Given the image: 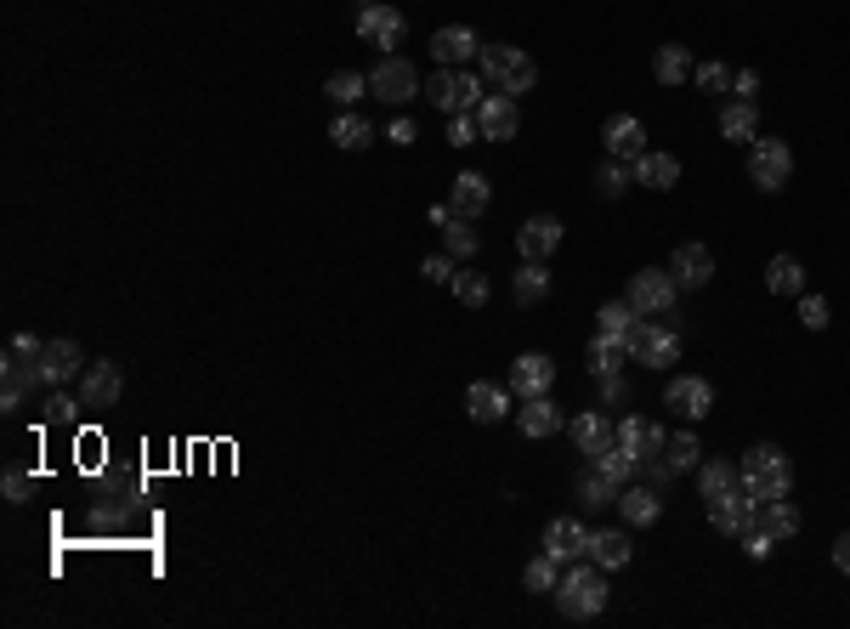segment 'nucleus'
Here are the masks:
<instances>
[{"mask_svg":"<svg viewBox=\"0 0 850 629\" xmlns=\"http://www.w3.org/2000/svg\"><path fill=\"white\" fill-rule=\"evenodd\" d=\"M41 346H46V341H35V335H12L7 357H28V363H41Z\"/></svg>","mask_w":850,"mask_h":629,"instance_id":"obj_54","label":"nucleus"},{"mask_svg":"<svg viewBox=\"0 0 850 629\" xmlns=\"http://www.w3.org/2000/svg\"><path fill=\"white\" fill-rule=\"evenodd\" d=\"M80 363H85V357H80L74 341H46V346H41V380H46V386H69L74 375H85Z\"/></svg>","mask_w":850,"mask_h":629,"instance_id":"obj_24","label":"nucleus"},{"mask_svg":"<svg viewBox=\"0 0 850 629\" xmlns=\"http://www.w3.org/2000/svg\"><path fill=\"white\" fill-rule=\"evenodd\" d=\"M737 477H743V488L755 493L760 505L766 500H789V493H794V466H789V454H782L777 443H755V448H748Z\"/></svg>","mask_w":850,"mask_h":629,"instance_id":"obj_2","label":"nucleus"},{"mask_svg":"<svg viewBox=\"0 0 850 629\" xmlns=\"http://www.w3.org/2000/svg\"><path fill=\"white\" fill-rule=\"evenodd\" d=\"M330 142L346 148V153H357V148H369V142H375V125H369L364 114H341V119L330 125Z\"/></svg>","mask_w":850,"mask_h":629,"instance_id":"obj_38","label":"nucleus"},{"mask_svg":"<svg viewBox=\"0 0 850 629\" xmlns=\"http://www.w3.org/2000/svg\"><path fill=\"white\" fill-rule=\"evenodd\" d=\"M567 437H573V448L584 459H596V454L618 448V425L607 414H578V420H567Z\"/></svg>","mask_w":850,"mask_h":629,"instance_id":"obj_21","label":"nucleus"},{"mask_svg":"<svg viewBox=\"0 0 850 629\" xmlns=\"http://www.w3.org/2000/svg\"><path fill=\"white\" fill-rule=\"evenodd\" d=\"M766 284H771V295H805V261L800 255H771Z\"/></svg>","mask_w":850,"mask_h":629,"instance_id":"obj_35","label":"nucleus"},{"mask_svg":"<svg viewBox=\"0 0 850 629\" xmlns=\"http://www.w3.org/2000/svg\"><path fill=\"white\" fill-rule=\"evenodd\" d=\"M510 295H516V307H539L544 295H550V273H544V261H521V273H516Z\"/></svg>","mask_w":850,"mask_h":629,"instance_id":"obj_36","label":"nucleus"},{"mask_svg":"<svg viewBox=\"0 0 850 629\" xmlns=\"http://www.w3.org/2000/svg\"><path fill=\"white\" fill-rule=\"evenodd\" d=\"M596 380H601V403H607V409L630 403V380H624V369H612V375H596Z\"/></svg>","mask_w":850,"mask_h":629,"instance_id":"obj_51","label":"nucleus"},{"mask_svg":"<svg viewBox=\"0 0 850 629\" xmlns=\"http://www.w3.org/2000/svg\"><path fill=\"white\" fill-rule=\"evenodd\" d=\"M443 244H448V255H453V261H471L482 239H476V227H471L466 216H448V221H443Z\"/></svg>","mask_w":850,"mask_h":629,"instance_id":"obj_40","label":"nucleus"},{"mask_svg":"<svg viewBox=\"0 0 850 629\" xmlns=\"http://www.w3.org/2000/svg\"><path fill=\"white\" fill-rule=\"evenodd\" d=\"M601 148H607V159H641L646 153V125L635 119V114H612L607 125H601Z\"/></svg>","mask_w":850,"mask_h":629,"instance_id":"obj_18","label":"nucleus"},{"mask_svg":"<svg viewBox=\"0 0 850 629\" xmlns=\"http://www.w3.org/2000/svg\"><path fill=\"white\" fill-rule=\"evenodd\" d=\"M630 176H635L641 187H658V193H669V187L680 182V159H675V153H652V148H646V153L630 164Z\"/></svg>","mask_w":850,"mask_h":629,"instance_id":"obj_28","label":"nucleus"},{"mask_svg":"<svg viewBox=\"0 0 850 629\" xmlns=\"http://www.w3.org/2000/svg\"><path fill=\"white\" fill-rule=\"evenodd\" d=\"M618 493H624V482H618L612 471H601V466L578 471V505H584V511H607V505H618Z\"/></svg>","mask_w":850,"mask_h":629,"instance_id":"obj_27","label":"nucleus"},{"mask_svg":"<svg viewBox=\"0 0 850 629\" xmlns=\"http://www.w3.org/2000/svg\"><path fill=\"white\" fill-rule=\"evenodd\" d=\"M516 425H521V437H533V443H544V437H555V432H567L562 409L550 403V391H544V397H521Z\"/></svg>","mask_w":850,"mask_h":629,"instance_id":"obj_20","label":"nucleus"},{"mask_svg":"<svg viewBox=\"0 0 850 629\" xmlns=\"http://www.w3.org/2000/svg\"><path fill=\"white\" fill-rule=\"evenodd\" d=\"M732 91L743 96V103H755V96H760V75H755V69H737V75H732Z\"/></svg>","mask_w":850,"mask_h":629,"instance_id":"obj_53","label":"nucleus"},{"mask_svg":"<svg viewBox=\"0 0 850 629\" xmlns=\"http://www.w3.org/2000/svg\"><path fill=\"white\" fill-rule=\"evenodd\" d=\"M505 386H510V397H544V391L555 386V363H550L544 352H521V357L510 363Z\"/></svg>","mask_w":850,"mask_h":629,"instance_id":"obj_15","label":"nucleus"},{"mask_svg":"<svg viewBox=\"0 0 850 629\" xmlns=\"http://www.w3.org/2000/svg\"><path fill=\"white\" fill-rule=\"evenodd\" d=\"M618 511H624L630 527H652V522L664 516V493L652 488V482H630L624 493H618Z\"/></svg>","mask_w":850,"mask_h":629,"instance_id":"obj_25","label":"nucleus"},{"mask_svg":"<svg viewBox=\"0 0 850 629\" xmlns=\"http://www.w3.org/2000/svg\"><path fill=\"white\" fill-rule=\"evenodd\" d=\"M624 357H630V341H624V335H607V329H596L590 346H584V363H590V375L624 369Z\"/></svg>","mask_w":850,"mask_h":629,"instance_id":"obj_30","label":"nucleus"},{"mask_svg":"<svg viewBox=\"0 0 850 629\" xmlns=\"http://www.w3.org/2000/svg\"><path fill=\"white\" fill-rule=\"evenodd\" d=\"M630 556H635V545L624 539V527H601V534L590 539V561L601 573H618V568H630Z\"/></svg>","mask_w":850,"mask_h":629,"instance_id":"obj_29","label":"nucleus"},{"mask_svg":"<svg viewBox=\"0 0 850 629\" xmlns=\"http://www.w3.org/2000/svg\"><path fill=\"white\" fill-rule=\"evenodd\" d=\"M482 75L494 80L505 96H521V91H533L539 85V69H533V57L521 52V46H482Z\"/></svg>","mask_w":850,"mask_h":629,"instance_id":"obj_4","label":"nucleus"},{"mask_svg":"<svg viewBox=\"0 0 850 629\" xmlns=\"http://www.w3.org/2000/svg\"><path fill=\"white\" fill-rule=\"evenodd\" d=\"M721 137L726 142H755L760 137V114H755V103H743V96H732V103L721 108Z\"/></svg>","mask_w":850,"mask_h":629,"instance_id":"obj_31","label":"nucleus"},{"mask_svg":"<svg viewBox=\"0 0 850 629\" xmlns=\"http://www.w3.org/2000/svg\"><path fill=\"white\" fill-rule=\"evenodd\" d=\"M664 409L680 420H703V414H714V386L703 375H675L664 386Z\"/></svg>","mask_w":850,"mask_h":629,"instance_id":"obj_11","label":"nucleus"},{"mask_svg":"<svg viewBox=\"0 0 850 629\" xmlns=\"http://www.w3.org/2000/svg\"><path fill=\"white\" fill-rule=\"evenodd\" d=\"M323 91H330L335 103H357V96H369V75H357V69H335L330 80H323Z\"/></svg>","mask_w":850,"mask_h":629,"instance_id":"obj_43","label":"nucleus"},{"mask_svg":"<svg viewBox=\"0 0 850 629\" xmlns=\"http://www.w3.org/2000/svg\"><path fill=\"white\" fill-rule=\"evenodd\" d=\"M369 96H380V103H391V108H403V103H414L420 96V75H414V62L409 57H398V52H386L375 69H369Z\"/></svg>","mask_w":850,"mask_h":629,"instance_id":"obj_7","label":"nucleus"},{"mask_svg":"<svg viewBox=\"0 0 850 629\" xmlns=\"http://www.w3.org/2000/svg\"><path fill=\"white\" fill-rule=\"evenodd\" d=\"M35 380H41V363L7 357V391H0V409H23V397L35 391Z\"/></svg>","mask_w":850,"mask_h":629,"instance_id":"obj_33","label":"nucleus"},{"mask_svg":"<svg viewBox=\"0 0 850 629\" xmlns=\"http://www.w3.org/2000/svg\"><path fill=\"white\" fill-rule=\"evenodd\" d=\"M432 57L443 62V69H466L471 57H482L476 28H466V23H448V28H437V35H432Z\"/></svg>","mask_w":850,"mask_h":629,"instance_id":"obj_19","label":"nucleus"},{"mask_svg":"<svg viewBox=\"0 0 850 629\" xmlns=\"http://www.w3.org/2000/svg\"><path fill=\"white\" fill-rule=\"evenodd\" d=\"M755 527H760V534H771V539H794L800 534V511L789 500H766L760 516H755Z\"/></svg>","mask_w":850,"mask_h":629,"instance_id":"obj_34","label":"nucleus"},{"mask_svg":"<svg viewBox=\"0 0 850 629\" xmlns=\"http://www.w3.org/2000/svg\"><path fill=\"white\" fill-rule=\"evenodd\" d=\"M624 301H630L641 318H664V312H675V301H680V284H675L669 267H641V273L630 278V295H624Z\"/></svg>","mask_w":850,"mask_h":629,"instance_id":"obj_6","label":"nucleus"},{"mask_svg":"<svg viewBox=\"0 0 850 629\" xmlns=\"http://www.w3.org/2000/svg\"><path fill=\"white\" fill-rule=\"evenodd\" d=\"M453 273H460V267H453V255H425L420 261V278L425 284H453Z\"/></svg>","mask_w":850,"mask_h":629,"instance_id":"obj_50","label":"nucleus"},{"mask_svg":"<svg viewBox=\"0 0 850 629\" xmlns=\"http://www.w3.org/2000/svg\"><path fill=\"white\" fill-rule=\"evenodd\" d=\"M453 301H460V307H487V278L482 273H453Z\"/></svg>","mask_w":850,"mask_h":629,"instance_id":"obj_45","label":"nucleus"},{"mask_svg":"<svg viewBox=\"0 0 850 629\" xmlns=\"http://www.w3.org/2000/svg\"><path fill=\"white\" fill-rule=\"evenodd\" d=\"M521 584H528L533 595H555V584H562V561H555L550 550H544V556H533L528 568H521Z\"/></svg>","mask_w":850,"mask_h":629,"instance_id":"obj_39","label":"nucleus"},{"mask_svg":"<svg viewBox=\"0 0 850 629\" xmlns=\"http://www.w3.org/2000/svg\"><path fill=\"white\" fill-rule=\"evenodd\" d=\"M448 142H453V148H471V142H482V125H476V114H448Z\"/></svg>","mask_w":850,"mask_h":629,"instance_id":"obj_48","label":"nucleus"},{"mask_svg":"<svg viewBox=\"0 0 850 629\" xmlns=\"http://www.w3.org/2000/svg\"><path fill=\"white\" fill-rule=\"evenodd\" d=\"M516 250H521V261H550L562 250V216H528L516 227Z\"/></svg>","mask_w":850,"mask_h":629,"instance_id":"obj_14","label":"nucleus"},{"mask_svg":"<svg viewBox=\"0 0 850 629\" xmlns=\"http://www.w3.org/2000/svg\"><path fill=\"white\" fill-rule=\"evenodd\" d=\"M743 550L755 556V561H766V556L777 550V539H771V534H760V527H748V534H743Z\"/></svg>","mask_w":850,"mask_h":629,"instance_id":"obj_52","label":"nucleus"},{"mask_svg":"<svg viewBox=\"0 0 850 629\" xmlns=\"http://www.w3.org/2000/svg\"><path fill=\"white\" fill-rule=\"evenodd\" d=\"M590 527H584L578 516H555L550 527H544V550L562 561V568H573V561H590Z\"/></svg>","mask_w":850,"mask_h":629,"instance_id":"obj_12","label":"nucleus"},{"mask_svg":"<svg viewBox=\"0 0 850 629\" xmlns=\"http://www.w3.org/2000/svg\"><path fill=\"white\" fill-rule=\"evenodd\" d=\"M487 205H494V182H487L482 171H460V176H453V187H448V210L453 216L476 221V216H487Z\"/></svg>","mask_w":850,"mask_h":629,"instance_id":"obj_17","label":"nucleus"},{"mask_svg":"<svg viewBox=\"0 0 850 629\" xmlns=\"http://www.w3.org/2000/svg\"><path fill=\"white\" fill-rule=\"evenodd\" d=\"M476 125H482V137H487V142H510L516 130H521V108H516V96H505V91L482 96V103H476Z\"/></svg>","mask_w":850,"mask_h":629,"instance_id":"obj_16","label":"nucleus"},{"mask_svg":"<svg viewBox=\"0 0 850 629\" xmlns=\"http://www.w3.org/2000/svg\"><path fill=\"white\" fill-rule=\"evenodd\" d=\"M0 493H7V505H23L28 500V493H35V477H28V471H7V477H0Z\"/></svg>","mask_w":850,"mask_h":629,"instance_id":"obj_49","label":"nucleus"},{"mask_svg":"<svg viewBox=\"0 0 850 629\" xmlns=\"http://www.w3.org/2000/svg\"><path fill=\"white\" fill-rule=\"evenodd\" d=\"M386 137H391V142H398V148H409V142L420 137V130H414V119H403V114H398V119H391V125H386Z\"/></svg>","mask_w":850,"mask_h":629,"instance_id":"obj_55","label":"nucleus"},{"mask_svg":"<svg viewBox=\"0 0 850 629\" xmlns=\"http://www.w3.org/2000/svg\"><path fill=\"white\" fill-rule=\"evenodd\" d=\"M743 477H737V466H726V459H703L698 466V488H703V500H714V493H726V488H737Z\"/></svg>","mask_w":850,"mask_h":629,"instance_id":"obj_41","label":"nucleus"},{"mask_svg":"<svg viewBox=\"0 0 850 629\" xmlns=\"http://www.w3.org/2000/svg\"><path fill=\"white\" fill-rule=\"evenodd\" d=\"M800 323L811 329V335H823V329L834 323V307L823 301V295H800Z\"/></svg>","mask_w":850,"mask_h":629,"instance_id":"obj_46","label":"nucleus"},{"mask_svg":"<svg viewBox=\"0 0 850 629\" xmlns=\"http://www.w3.org/2000/svg\"><path fill=\"white\" fill-rule=\"evenodd\" d=\"M664 471L669 477H680V471H698L703 466V443L692 437V432H669V443H664Z\"/></svg>","mask_w":850,"mask_h":629,"instance_id":"obj_32","label":"nucleus"},{"mask_svg":"<svg viewBox=\"0 0 850 629\" xmlns=\"http://www.w3.org/2000/svg\"><path fill=\"white\" fill-rule=\"evenodd\" d=\"M119 391H125V380H119L114 363H91V369L80 375V403L85 409H114Z\"/></svg>","mask_w":850,"mask_h":629,"instance_id":"obj_23","label":"nucleus"},{"mask_svg":"<svg viewBox=\"0 0 850 629\" xmlns=\"http://www.w3.org/2000/svg\"><path fill=\"white\" fill-rule=\"evenodd\" d=\"M834 568H839V573H850V534H839V539H834Z\"/></svg>","mask_w":850,"mask_h":629,"instance_id":"obj_57","label":"nucleus"},{"mask_svg":"<svg viewBox=\"0 0 850 629\" xmlns=\"http://www.w3.org/2000/svg\"><path fill=\"white\" fill-rule=\"evenodd\" d=\"M635 323H641V312H635L630 301H607V307L596 312V329H607V335H624V341H630Z\"/></svg>","mask_w":850,"mask_h":629,"instance_id":"obj_42","label":"nucleus"},{"mask_svg":"<svg viewBox=\"0 0 850 629\" xmlns=\"http://www.w3.org/2000/svg\"><path fill=\"white\" fill-rule=\"evenodd\" d=\"M555 607H562V618L573 624H590L607 613V573L596 568V561H573V568L562 573V584H555Z\"/></svg>","mask_w":850,"mask_h":629,"instance_id":"obj_1","label":"nucleus"},{"mask_svg":"<svg viewBox=\"0 0 850 629\" xmlns=\"http://www.w3.org/2000/svg\"><path fill=\"white\" fill-rule=\"evenodd\" d=\"M466 414H471L476 425H494V420H505V414H510V386L476 380V386L466 391Z\"/></svg>","mask_w":850,"mask_h":629,"instance_id":"obj_26","label":"nucleus"},{"mask_svg":"<svg viewBox=\"0 0 850 629\" xmlns=\"http://www.w3.org/2000/svg\"><path fill=\"white\" fill-rule=\"evenodd\" d=\"M794 176V148L777 142V137H755L748 142V182H755L760 193H782Z\"/></svg>","mask_w":850,"mask_h":629,"instance_id":"obj_5","label":"nucleus"},{"mask_svg":"<svg viewBox=\"0 0 850 629\" xmlns=\"http://www.w3.org/2000/svg\"><path fill=\"white\" fill-rule=\"evenodd\" d=\"M630 357L635 363H646V369H669V363L680 357V335L675 329H664V323H635L630 329Z\"/></svg>","mask_w":850,"mask_h":629,"instance_id":"obj_9","label":"nucleus"},{"mask_svg":"<svg viewBox=\"0 0 850 629\" xmlns=\"http://www.w3.org/2000/svg\"><path fill=\"white\" fill-rule=\"evenodd\" d=\"M357 35H364L369 46H380V52H391V46H403L409 23H403V12L380 7V0H364V12H357Z\"/></svg>","mask_w":850,"mask_h":629,"instance_id":"obj_13","label":"nucleus"},{"mask_svg":"<svg viewBox=\"0 0 850 629\" xmlns=\"http://www.w3.org/2000/svg\"><path fill=\"white\" fill-rule=\"evenodd\" d=\"M420 96H432L437 114H476V103H482V75H471V69H443V62H437V75L420 85Z\"/></svg>","mask_w":850,"mask_h":629,"instance_id":"obj_3","label":"nucleus"},{"mask_svg":"<svg viewBox=\"0 0 850 629\" xmlns=\"http://www.w3.org/2000/svg\"><path fill=\"white\" fill-rule=\"evenodd\" d=\"M74 409H80V403H74V397H51V403H46V420H57V425H69V420H74Z\"/></svg>","mask_w":850,"mask_h":629,"instance_id":"obj_56","label":"nucleus"},{"mask_svg":"<svg viewBox=\"0 0 850 629\" xmlns=\"http://www.w3.org/2000/svg\"><path fill=\"white\" fill-rule=\"evenodd\" d=\"M755 516H760V500H755V493H748L743 482H737V488H726V493H714V500H709V522H714V534L743 539L748 527H755Z\"/></svg>","mask_w":850,"mask_h":629,"instance_id":"obj_8","label":"nucleus"},{"mask_svg":"<svg viewBox=\"0 0 850 629\" xmlns=\"http://www.w3.org/2000/svg\"><path fill=\"white\" fill-rule=\"evenodd\" d=\"M692 80H698V91H732V69H726V62H698V69H692Z\"/></svg>","mask_w":850,"mask_h":629,"instance_id":"obj_47","label":"nucleus"},{"mask_svg":"<svg viewBox=\"0 0 850 629\" xmlns=\"http://www.w3.org/2000/svg\"><path fill=\"white\" fill-rule=\"evenodd\" d=\"M630 182H635V176L624 171V159H607L601 171H596V193H601V198H624Z\"/></svg>","mask_w":850,"mask_h":629,"instance_id":"obj_44","label":"nucleus"},{"mask_svg":"<svg viewBox=\"0 0 850 629\" xmlns=\"http://www.w3.org/2000/svg\"><path fill=\"white\" fill-rule=\"evenodd\" d=\"M664 443H669V432L652 414H624L618 420V448H624L635 466H646V459H658L664 454Z\"/></svg>","mask_w":850,"mask_h":629,"instance_id":"obj_10","label":"nucleus"},{"mask_svg":"<svg viewBox=\"0 0 850 629\" xmlns=\"http://www.w3.org/2000/svg\"><path fill=\"white\" fill-rule=\"evenodd\" d=\"M692 52L686 46H658V57H652V75H658V85H680V80H692Z\"/></svg>","mask_w":850,"mask_h":629,"instance_id":"obj_37","label":"nucleus"},{"mask_svg":"<svg viewBox=\"0 0 850 629\" xmlns=\"http://www.w3.org/2000/svg\"><path fill=\"white\" fill-rule=\"evenodd\" d=\"M669 273H675L680 289H703V284L714 278V250H709V244H680V250L669 255Z\"/></svg>","mask_w":850,"mask_h":629,"instance_id":"obj_22","label":"nucleus"}]
</instances>
